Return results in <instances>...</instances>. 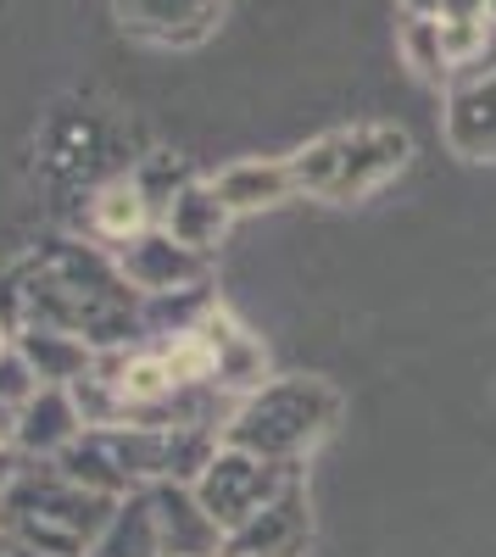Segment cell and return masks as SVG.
Masks as SVG:
<instances>
[{"label":"cell","instance_id":"obj_1","mask_svg":"<svg viewBox=\"0 0 496 557\" xmlns=\"http://www.w3.org/2000/svg\"><path fill=\"white\" fill-rule=\"evenodd\" d=\"M285 162H290L296 190L330 196V201H357L408 162V134L380 128V123L335 128L324 139H312V146H301L296 157H285Z\"/></svg>","mask_w":496,"mask_h":557},{"label":"cell","instance_id":"obj_2","mask_svg":"<svg viewBox=\"0 0 496 557\" xmlns=\"http://www.w3.org/2000/svg\"><path fill=\"white\" fill-rule=\"evenodd\" d=\"M324 391L312 385H274V391H257L223 430V446H240L262 462H280L290 451H301L312 435L324 430V418H312L307 401H319Z\"/></svg>","mask_w":496,"mask_h":557},{"label":"cell","instance_id":"obj_3","mask_svg":"<svg viewBox=\"0 0 496 557\" xmlns=\"http://www.w3.org/2000/svg\"><path fill=\"white\" fill-rule=\"evenodd\" d=\"M196 496H201V507L218 519V530H223V541H230L246 519H257L268 502L280 496V469L274 462H262V457H251V451H240V446H218V457L201 469V480H196Z\"/></svg>","mask_w":496,"mask_h":557},{"label":"cell","instance_id":"obj_4","mask_svg":"<svg viewBox=\"0 0 496 557\" xmlns=\"http://www.w3.org/2000/svg\"><path fill=\"white\" fill-rule=\"evenodd\" d=\"M207 273L201 251L178 246L168 228H146L140 240L123 246V285L146 290V296H173V290H190L196 278Z\"/></svg>","mask_w":496,"mask_h":557},{"label":"cell","instance_id":"obj_5","mask_svg":"<svg viewBox=\"0 0 496 557\" xmlns=\"http://www.w3.org/2000/svg\"><path fill=\"white\" fill-rule=\"evenodd\" d=\"M151 507H157L162 557H218V552H223V530H218V519L201 507L196 485L162 480V485L151 491Z\"/></svg>","mask_w":496,"mask_h":557},{"label":"cell","instance_id":"obj_6","mask_svg":"<svg viewBox=\"0 0 496 557\" xmlns=\"http://www.w3.org/2000/svg\"><path fill=\"white\" fill-rule=\"evenodd\" d=\"M230 207L218 201V190H212V178L201 184V178H185L178 190L162 201V228L178 240V246H190V251H212L218 240H223V228H230Z\"/></svg>","mask_w":496,"mask_h":557},{"label":"cell","instance_id":"obj_7","mask_svg":"<svg viewBox=\"0 0 496 557\" xmlns=\"http://www.w3.org/2000/svg\"><path fill=\"white\" fill-rule=\"evenodd\" d=\"M78 435H84V418H78L67 385H45V391L17 412V451H28V457H51V462H57Z\"/></svg>","mask_w":496,"mask_h":557},{"label":"cell","instance_id":"obj_8","mask_svg":"<svg viewBox=\"0 0 496 557\" xmlns=\"http://www.w3.org/2000/svg\"><path fill=\"white\" fill-rule=\"evenodd\" d=\"M212 190H218L223 207L240 218V212H262V207L290 201V196H296V178H290V162L240 157V162H230V168L212 173Z\"/></svg>","mask_w":496,"mask_h":557},{"label":"cell","instance_id":"obj_9","mask_svg":"<svg viewBox=\"0 0 496 557\" xmlns=\"http://www.w3.org/2000/svg\"><path fill=\"white\" fill-rule=\"evenodd\" d=\"M223 12V0H117L123 28L162 39V45H190L212 28V17Z\"/></svg>","mask_w":496,"mask_h":557},{"label":"cell","instance_id":"obj_10","mask_svg":"<svg viewBox=\"0 0 496 557\" xmlns=\"http://www.w3.org/2000/svg\"><path fill=\"white\" fill-rule=\"evenodd\" d=\"M17 351L34 362L39 385H73L96 368V346L84 335H67V330H51V323H28L17 335Z\"/></svg>","mask_w":496,"mask_h":557},{"label":"cell","instance_id":"obj_11","mask_svg":"<svg viewBox=\"0 0 496 557\" xmlns=\"http://www.w3.org/2000/svg\"><path fill=\"white\" fill-rule=\"evenodd\" d=\"M151 196H146V184L140 178H107L101 190H96V201H89V228H96L101 240H112V246H128V240H140L146 228H151Z\"/></svg>","mask_w":496,"mask_h":557},{"label":"cell","instance_id":"obj_12","mask_svg":"<svg viewBox=\"0 0 496 557\" xmlns=\"http://www.w3.org/2000/svg\"><path fill=\"white\" fill-rule=\"evenodd\" d=\"M84 557H162V535H157V507H151V491H128L117 502L112 524L96 535Z\"/></svg>","mask_w":496,"mask_h":557},{"label":"cell","instance_id":"obj_13","mask_svg":"<svg viewBox=\"0 0 496 557\" xmlns=\"http://www.w3.org/2000/svg\"><path fill=\"white\" fill-rule=\"evenodd\" d=\"M446 134H452V146L469 151V157H496V73L458 84Z\"/></svg>","mask_w":496,"mask_h":557},{"label":"cell","instance_id":"obj_14","mask_svg":"<svg viewBox=\"0 0 496 557\" xmlns=\"http://www.w3.org/2000/svg\"><path fill=\"white\" fill-rule=\"evenodd\" d=\"M401 51H408V62H413L424 78H446V73H452V67H446V51H441L435 17H413L408 28H401Z\"/></svg>","mask_w":496,"mask_h":557},{"label":"cell","instance_id":"obj_15","mask_svg":"<svg viewBox=\"0 0 496 557\" xmlns=\"http://www.w3.org/2000/svg\"><path fill=\"white\" fill-rule=\"evenodd\" d=\"M45 385H39V374H34V362L12 346L7 357H0V407H12V412H23L34 396H39Z\"/></svg>","mask_w":496,"mask_h":557},{"label":"cell","instance_id":"obj_16","mask_svg":"<svg viewBox=\"0 0 496 557\" xmlns=\"http://www.w3.org/2000/svg\"><path fill=\"white\" fill-rule=\"evenodd\" d=\"M23 474V462H17V446H0V496H7Z\"/></svg>","mask_w":496,"mask_h":557},{"label":"cell","instance_id":"obj_17","mask_svg":"<svg viewBox=\"0 0 496 557\" xmlns=\"http://www.w3.org/2000/svg\"><path fill=\"white\" fill-rule=\"evenodd\" d=\"M0 446H17V412L0 407Z\"/></svg>","mask_w":496,"mask_h":557},{"label":"cell","instance_id":"obj_18","mask_svg":"<svg viewBox=\"0 0 496 557\" xmlns=\"http://www.w3.org/2000/svg\"><path fill=\"white\" fill-rule=\"evenodd\" d=\"M0 557H12V530H7V513H0Z\"/></svg>","mask_w":496,"mask_h":557},{"label":"cell","instance_id":"obj_19","mask_svg":"<svg viewBox=\"0 0 496 557\" xmlns=\"http://www.w3.org/2000/svg\"><path fill=\"white\" fill-rule=\"evenodd\" d=\"M12 346H17V335H12V330H7V323H0V357H7V351H12Z\"/></svg>","mask_w":496,"mask_h":557}]
</instances>
